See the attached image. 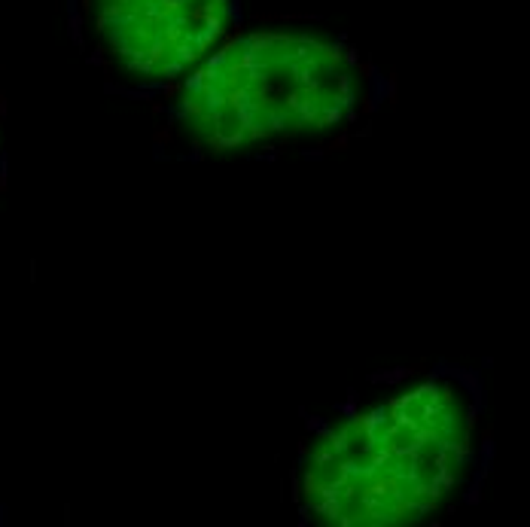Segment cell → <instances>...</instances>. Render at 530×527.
Listing matches in <instances>:
<instances>
[{"mask_svg":"<svg viewBox=\"0 0 530 527\" xmlns=\"http://www.w3.org/2000/svg\"><path fill=\"white\" fill-rule=\"evenodd\" d=\"M476 403L454 378H423L311 439L302 506L329 527H406L445 509L476 463Z\"/></svg>","mask_w":530,"mask_h":527,"instance_id":"obj_1","label":"cell"},{"mask_svg":"<svg viewBox=\"0 0 530 527\" xmlns=\"http://www.w3.org/2000/svg\"><path fill=\"white\" fill-rule=\"evenodd\" d=\"M363 86L344 40L302 25L247 27L183 76L177 125L210 153L317 137L357 113Z\"/></svg>","mask_w":530,"mask_h":527,"instance_id":"obj_2","label":"cell"},{"mask_svg":"<svg viewBox=\"0 0 530 527\" xmlns=\"http://www.w3.org/2000/svg\"><path fill=\"white\" fill-rule=\"evenodd\" d=\"M98 52L137 80H183L235 31V0H86Z\"/></svg>","mask_w":530,"mask_h":527,"instance_id":"obj_3","label":"cell"}]
</instances>
